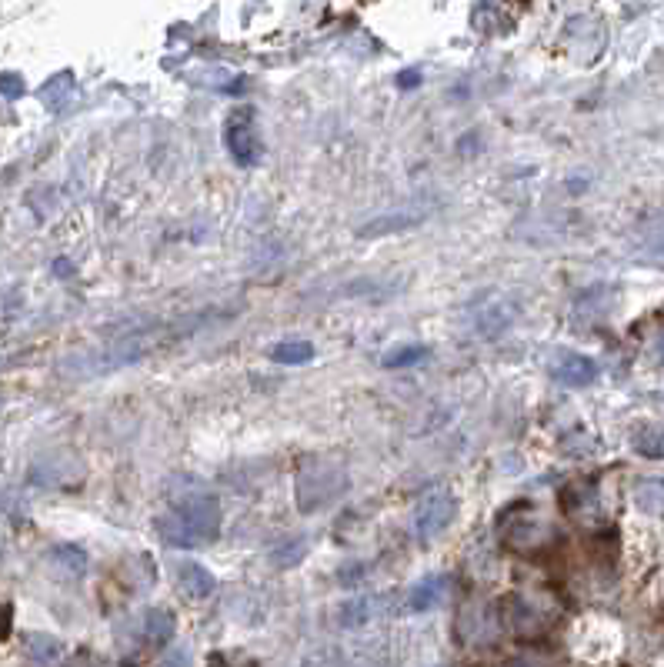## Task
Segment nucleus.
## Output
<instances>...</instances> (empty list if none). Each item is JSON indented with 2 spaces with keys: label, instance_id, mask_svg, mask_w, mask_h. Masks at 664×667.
<instances>
[{
  "label": "nucleus",
  "instance_id": "nucleus-6",
  "mask_svg": "<svg viewBox=\"0 0 664 667\" xmlns=\"http://www.w3.org/2000/svg\"><path fill=\"white\" fill-rule=\"evenodd\" d=\"M551 374L564 387H588L591 381H598V364L584 354H561L558 364L551 367Z\"/></svg>",
  "mask_w": 664,
  "mask_h": 667
},
{
  "label": "nucleus",
  "instance_id": "nucleus-12",
  "mask_svg": "<svg viewBox=\"0 0 664 667\" xmlns=\"http://www.w3.org/2000/svg\"><path fill=\"white\" fill-rule=\"evenodd\" d=\"M307 547H311V541H307L304 534L281 537V541L271 547V564L281 567V571H287V567H297L307 557Z\"/></svg>",
  "mask_w": 664,
  "mask_h": 667
},
{
  "label": "nucleus",
  "instance_id": "nucleus-4",
  "mask_svg": "<svg viewBox=\"0 0 664 667\" xmlns=\"http://www.w3.org/2000/svg\"><path fill=\"white\" fill-rule=\"evenodd\" d=\"M224 144L227 154L237 167H254L261 161V141H257V127L251 111H234L224 124Z\"/></svg>",
  "mask_w": 664,
  "mask_h": 667
},
{
  "label": "nucleus",
  "instance_id": "nucleus-9",
  "mask_svg": "<svg viewBox=\"0 0 664 667\" xmlns=\"http://www.w3.org/2000/svg\"><path fill=\"white\" fill-rule=\"evenodd\" d=\"M441 597H444V577L431 574V577H424V581H418L411 587L404 607H408L411 614H424V611H431V607H438Z\"/></svg>",
  "mask_w": 664,
  "mask_h": 667
},
{
  "label": "nucleus",
  "instance_id": "nucleus-18",
  "mask_svg": "<svg viewBox=\"0 0 664 667\" xmlns=\"http://www.w3.org/2000/svg\"><path fill=\"white\" fill-rule=\"evenodd\" d=\"M638 504L648 511H661L664 507V481H644L638 487Z\"/></svg>",
  "mask_w": 664,
  "mask_h": 667
},
{
  "label": "nucleus",
  "instance_id": "nucleus-2",
  "mask_svg": "<svg viewBox=\"0 0 664 667\" xmlns=\"http://www.w3.org/2000/svg\"><path fill=\"white\" fill-rule=\"evenodd\" d=\"M348 491V474L341 471L334 461H304L297 471V507L304 514H314L321 507L334 504Z\"/></svg>",
  "mask_w": 664,
  "mask_h": 667
},
{
  "label": "nucleus",
  "instance_id": "nucleus-8",
  "mask_svg": "<svg viewBox=\"0 0 664 667\" xmlns=\"http://www.w3.org/2000/svg\"><path fill=\"white\" fill-rule=\"evenodd\" d=\"M374 611H378V597L374 594H358L351 601H344L338 607V624L344 631H361L364 624L374 621Z\"/></svg>",
  "mask_w": 664,
  "mask_h": 667
},
{
  "label": "nucleus",
  "instance_id": "nucleus-20",
  "mask_svg": "<svg viewBox=\"0 0 664 667\" xmlns=\"http://www.w3.org/2000/svg\"><path fill=\"white\" fill-rule=\"evenodd\" d=\"M314 667H334V664H327V661H314Z\"/></svg>",
  "mask_w": 664,
  "mask_h": 667
},
{
  "label": "nucleus",
  "instance_id": "nucleus-21",
  "mask_svg": "<svg viewBox=\"0 0 664 667\" xmlns=\"http://www.w3.org/2000/svg\"><path fill=\"white\" fill-rule=\"evenodd\" d=\"M661 251H664V247H661Z\"/></svg>",
  "mask_w": 664,
  "mask_h": 667
},
{
  "label": "nucleus",
  "instance_id": "nucleus-7",
  "mask_svg": "<svg viewBox=\"0 0 664 667\" xmlns=\"http://www.w3.org/2000/svg\"><path fill=\"white\" fill-rule=\"evenodd\" d=\"M27 657L37 664V667H61L67 661V647L57 641L51 634H27Z\"/></svg>",
  "mask_w": 664,
  "mask_h": 667
},
{
  "label": "nucleus",
  "instance_id": "nucleus-3",
  "mask_svg": "<svg viewBox=\"0 0 664 667\" xmlns=\"http://www.w3.org/2000/svg\"><path fill=\"white\" fill-rule=\"evenodd\" d=\"M454 517H458V497H454V491H448V487H431V491H424L418 497V504H414L411 531L418 541L431 544L434 537H441L454 524Z\"/></svg>",
  "mask_w": 664,
  "mask_h": 667
},
{
  "label": "nucleus",
  "instance_id": "nucleus-19",
  "mask_svg": "<svg viewBox=\"0 0 664 667\" xmlns=\"http://www.w3.org/2000/svg\"><path fill=\"white\" fill-rule=\"evenodd\" d=\"M157 667H191V651H187L184 644H177V647H171L164 657H161V664Z\"/></svg>",
  "mask_w": 664,
  "mask_h": 667
},
{
  "label": "nucleus",
  "instance_id": "nucleus-13",
  "mask_svg": "<svg viewBox=\"0 0 664 667\" xmlns=\"http://www.w3.org/2000/svg\"><path fill=\"white\" fill-rule=\"evenodd\" d=\"M631 447L641 457H651V461H661L664 457V424H644L634 431Z\"/></svg>",
  "mask_w": 664,
  "mask_h": 667
},
{
  "label": "nucleus",
  "instance_id": "nucleus-16",
  "mask_svg": "<svg viewBox=\"0 0 664 667\" xmlns=\"http://www.w3.org/2000/svg\"><path fill=\"white\" fill-rule=\"evenodd\" d=\"M314 357V344L307 341H281L271 347V361L277 364H307Z\"/></svg>",
  "mask_w": 664,
  "mask_h": 667
},
{
  "label": "nucleus",
  "instance_id": "nucleus-5",
  "mask_svg": "<svg viewBox=\"0 0 664 667\" xmlns=\"http://www.w3.org/2000/svg\"><path fill=\"white\" fill-rule=\"evenodd\" d=\"M174 581L177 587L191 597V601H204V597H211L217 591V577L207 571L204 564L197 561H181L174 567Z\"/></svg>",
  "mask_w": 664,
  "mask_h": 667
},
{
  "label": "nucleus",
  "instance_id": "nucleus-10",
  "mask_svg": "<svg viewBox=\"0 0 664 667\" xmlns=\"http://www.w3.org/2000/svg\"><path fill=\"white\" fill-rule=\"evenodd\" d=\"M174 637V614L164 611V607H151L144 614V641L151 647H164L171 644Z\"/></svg>",
  "mask_w": 664,
  "mask_h": 667
},
{
  "label": "nucleus",
  "instance_id": "nucleus-11",
  "mask_svg": "<svg viewBox=\"0 0 664 667\" xmlns=\"http://www.w3.org/2000/svg\"><path fill=\"white\" fill-rule=\"evenodd\" d=\"M511 321H514V307H511L508 301H491V304L478 314V334H481V337L504 334Z\"/></svg>",
  "mask_w": 664,
  "mask_h": 667
},
{
  "label": "nucleus",
  "instance_id": "nucleus-14",
  "mask_svg": "<svg viewBox=\"0 0 664 667\" xmlns=\"http://www.w3.org/2000/svg\"><path fill=\"white\" fill-rule=\"evenodd\" d=\"M51 564L54 567H61L64 574H71V577H84V571H87V554H84V547H77V544H57V547H51Z\"/></svg>",
  "mask_w": 664,
  "mask_h": 667
},
{
  "label": "nucleus",
  "instance_id": "nucleus-15",
  "mask_svg": "<svg viewBox=\"0 0 664 667\" xmlns=\"http://www.w3.org/2000/svg\"><path fill=\"white\" fill-rule=\"evenodd\" d=\"M421 361H428V347H424V344H401V347H391V351L381 357V364H384V367H391V371H398V367L421 364Z\"/></svg>",
  "mask_w": 664,
  "mask_h": 667
},
{
  "label": "nucleus",
  "instance_id": "nucleus-1",
  "mask_svg": "<svg viewBox=\"0 0 664 667\" xmlns=\"http://www.w3.org/2000/svg\"><path fill=\"white\" fill-rule=\"evenodd\" d=\"M221 521V504L211 494H197L157 517L154 531L167 547H204L221 537Z\"/></svg>",
  "mask_w": 664,
  "mask_h": 667
},
{
  "label": "nucleus",
  "instance_id": "nucleus-17",
  "mask_svg": "<svg viewBox=\"0 0 664 667\" xmlns=\"http://www.w3.org/2000/svg\"><path fill=\"white\" fill-rule=\"evenodd\" d=\"M411 224H421V214H394V217H381V224L374 221L368 227H361L364 237H374V234H384V231H398V227H411Z\"/></svg>",
  "mask_w": 664,
  "mask_h": 667
}]
</instances>
